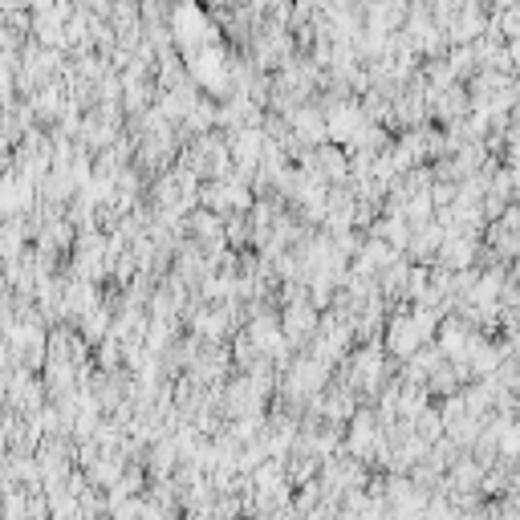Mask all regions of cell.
Segmentation results:
<instances>
[{"label":"cell","mask_w":520,"mask_h":520,"mask_svg":"<svg viewBox=\"0 0 520 520\" xmlns=\"http://www.w3.org/2000/svg\"><path fill=\"white\" fill-rule=\"evenodd\" d=\"M289 293H293V297H289V305H285V313H281V330H285V338L297 346V342L313 338V330H317V305L305 301L301 289H289Z\"/></svg>","instance_id":"cell-1"},{"label":"cell","mask_w":520,"mask_h":520,"mask_svg":"<svg viewBox=\"0 0 520 520\" xmlns=\"http://www.w3.org/2000/svg\"><path fill=\"white\" fill-rule=\"evenodd\" d=\"M350 451L358 460H370L374 451H386V431L378 427V419L370 411L354 415V427H350Z\"/></svg>","instance_id":"cell-2"},{"label":"cell","mask_w":520,"mask_h":520,"mask_svg":"<svg viewBox=\"0 0 520 520\" xmlns=\"http://www.w3.org/2000/svg\"><path fill=\"white\" fill-rule=\"evenodd\" d=\"M204 208L208 212H240L248 208V195H244V183L240 179H212L208 191H204Z\"/></svg>","instance_id":"cell-3"},{"label":"cell","mask_w":520,"mask_h":520,"mask_svg":"<svg viewBox=\"0 0 520 520\" xmlns=\"http://www.w3.org/2000/svg\"><path fill=\"white\" fill-rule=\"evenodd\" d=\"M29 232H33V228H29L21 216H5V220H0V260H5V265H13V260L25 256Z\"/></svg>","instance_id":"cell-4"},{"label":"cell","mask_w":520,"mask_h":520,"mask_svg":"<svg viewBox=\"0 0 520 520\" xmlns=\"http://www.w3.org/2000/svg\"><path fill=\"white\" fill-rule=\"evenodd\" d=\"M382 374H386V362H382L378 350H362V354H354V362H350V386H358V390H374V386L382 382Z\"/></svg>","instance_id":"cell-5"},{"label":"cell","mask_w":520,"mask_h":520,"mask_svg":"<svg viewBox=\"0 0 520 520\" xmlns=\"http://www.w3.org/2000/svg\"><path fill=\"white\" fill-rule=\"evenodd\" d=\"M293 130H297V139L305 143H321L325 135H330V126H325V114L321 110H293Z\"/></svg>","instance_id":"cell-6"},{"label":"cell","mask_w":520,"mask_h":520,"mask_svg":"<svg viewBox=\"0 0 520 520\" xmlns=\"http://www.w3.org/2000/svg\"><path fill=\"white\" fill-rule=\"evenodd\" d=\"M439 256H443L447 269H464L468 260H472V240H468V236H443Z\"/></svg>","instance_id":"cell-7"},{"label":"cell","mask_w":520,"mask_h":520,"mask_svg":"<svg viewBox=\"0 0 520 520\" xmlns=\"http://www.w3.org/2000/svg\"><path fill=\"white\" fill-rule=\"evenodd\" d=\"M516 277H520V265H516Z\"/></svg>","instance_id":"cell-8"}]
</instances>
